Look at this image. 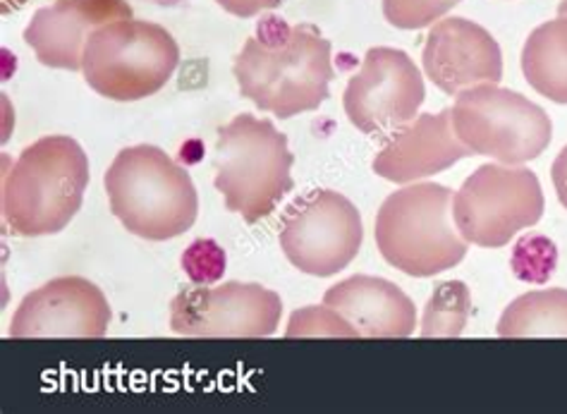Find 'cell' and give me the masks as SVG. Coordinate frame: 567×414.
<instances>
[{"label": "cell", "instance_id": "ffe728a7", "mask_svg": "<svg viewBox=\"0 0 567 414\" xmlns=\"http://www.w3.org/2000/svg\"><path fill=\"white\" fill-rule=\"evenodd\" d=\"M460 3L462 0H383V14L398 29H424Z\"/></svg>", "mask_w": 567, "mask_h": 414}, {"label": "cell", "instance_id": "8fae6325", "mask_svg": "<svg viewBox=\"0 0 567 414\" xmlns=\"http://www.w3.org/2000/svg\"><path fill=\"white\" fill-rule=\"evenodd\" d=\"M280 294L257 283L189 288L171 302V329L185 338H268L280 327Z\"/></svg>", "mask_w": 567, "mask_h": 414}, {"label": "cell", "instance_id": "cb8c5ba5", "mask_svg": "<svg viewBox=\"0 0 567 414\" xmlns=\"http://www.w3.org/2000/svg\"><path fill=\"white\" fill-rule=\"evenodd\" d=\"M216 3L235 14V18H257V14L266 12V10H276L282 6V0H216Z\"/></svg>", "mask_w": 567, "mask_h": 414}, {"label": "cell", "instance_id": "ac0fdd59", "mask_svg": "<svg viewBox=\"0 0 567 414\" xmlns=\"http://www.w3.org/2000/svg\"><path fill=\"white\" fill-rule=\"evenodd\" d=\"M501 338H567V290H534L505 309Z\"/></svg>", "mask_w": 567, "mask_h": 414}, {"label": "cell", "instance_id": "3957f363", "mask_svg": "<svg viewBox=\"0 0 567 414\" xmlns=\"http://www.w3.org/2000/svg\"><path fill=\"white\" fill-rule=\"evenodd\" d=\"M103 185L113 216L137 238L166 242L181 238L197 220V187L158 146H127L115 156Z\"/></svg>", "mask_w": 567, "mask_h": 414}, {"label": "cell", "instance_id": "7402d4cb", "mask_svg": "<svg viewBox=\"0 0 567 414\" xmlns=\"http://www.w3.org/2000/svg\"><path fill=\"white\" fill-rule=\"evenodd\" d=\"M183 269L194 286H212L226 273V251L216 240H194L183 255Z\"/></svg>", "mask_w": 567, "mask_h": 414}, {"label": "cell", "instance_id": "2e32d148", "mask_svg": "<svg viewBox=\"0 0 567 414\" xmlns=\"http://www.w3.org/2000/svg\"><path fill=\"white\" fill-rule=\"evenodd\" d=\"M323 304L346 319L357 338H410L416 327V309L391 280L352 276L328 288Z\"/></svg>", "mask_w": 567, "mask_h": 414}, {"label": "cell", "instance_id": "9a60e30c", "mask_svg": "<svg viewBox=\"0 0 567 414\" xmlns=\"http://www.w3.org/2000/svg\"><path fill=\"white\" fill-rule=\"evenodd\" d=\"M467 156L474 154L460 142L451 111L422 113L383 144L374 158V173L383 180L408 185L453 168Z\"/></svg>", "mask_w": 567, "mask_h": 414}, {"label": "cell", "instance_id": "5b68a950", "mask_svg": "<svg viewBox=\"0 0 567 414\" xmlns=\"http://www.w3.org/2000/svg\"><path fill=\"white\" fill-rule=\"evenodd\" d=\"M292 164L288 137L271 121L243 113L218 132L216 189L228 211L240 214L249 226L271 216L282 197L295 189Z\"/></svg>", "mask_w": 567, "mask_h": 414}, {"label": "cell", "instance_id": "e0dca14e", "mask_svg": "<svg viewBox=\"0 0 567 414\" xmlns=\"http://www.w3.org/2000/svg\"><path fill=\"white\" fill-rule=\"evenodd\" d=\"M522 72L534 92L567 103V14L536 27L522 49Z\"/></svg>", "mask_w": 567, "mask_h": 414}, {"label": "cell", "instance_id": "8992f818", "mask_svg": "<svg viewBox=\"0 0 567 414\" xmlns=\"http://www.w3.org/2000/svg\"><path fill=\"white\" fill-rule=\"evenodd\" d=\"M181 65V46L166 27L117 20L89 37L82 58L86 84L113 101H142L168 84Z\"/></svg>", "mask_w": 567, "mask_h": 414}, {"label": "cell", "instance_id": "603a6c76", "mask_svg": "<svg viewBox=\"0 0 567 414\" xmlns=\"http://www.w3.org/2000/svg\"><path fill=\"white\" fill-rule=\"evenodd\" d=\"M556 266V247L546 238H525L519 240L515 247L513 257V269L522 280H529V283H544L550 278Z\"/></svg>", "mask_w": 567, "mask_h": 414}, {"label": "cell", "instance_id": "4fadbf2b", "mask_svg": "<svg viewBox=\"0 0 567 414\" xmlns=\"http://www.w3.org/2000/svg\"><path fill=\"white\" fill-rule=\"evenodd\" d=\"M422 63L426 77L451 96L476 84H498L503 77L498 41L465 18L439 20L431 27Z\"/></svg>", "mask_w": 567, "mask_h": 414}, {"label": "cell", "instance_id": "52a82bcc", "mask_svg": "<svg viewBox=\"0 0 567 414\" xmlns=\"http://www.w3.org/2000/svg\"><path fill=\"white\" fill-rule=\"evenodd\" d=\"M453 127L476 156L519 166L539 158L554 137V125L542 106L498 84H476L457 94Z\"/></svg>", "mask_w": 567, "mask_h": 414}, {"label": "cell", "instance_id": "ba28073f", "mask_svg": "<svg viewBox=\"0 0 567 414\" xmlns=\"http://www.w3.org/2000/svg\"><path fill=\"white\" fill-rule=\"evenodd\" d=\"M453 216L467 242L505 247L515 232L536 226L544 216L539 177L529 168L486 164L455 192Z\"/></svg>", "mask_w": 567, "mask_h": 414}, {"label": "cell", "instance_id": "277c9868", "mask_svg": "<svg viewBox=\"0 0 567 414\" xmlns=\"http://www.w3.org/2000/svg\"><path fill=\"white\" fill-rule=\"evenodd\" d=\"M374 235L381 257L414 278L453 269L470 245L455 226L453 192L436 183L393 192L377 214Z\"/></svg>", "mask_w": 567, "mask_h": 414}, {"label": "cell", "instance_id": "9c48e42d", "mask_svg": "<svg viewBox=\"0 0 567 414\" xmlns=\"http://www.w3.org/2000/svg\"><path fill=\"white\" fill-rule=\"evenodd\" d=\"M364 240L357 206L333 189L295 199L280 226V247L302 273L328 278L348 269Z\"/></svg>", "mask_w": 567, "mask_h": 414}, {"label": "cell", "instance_id": "d4e9b609", "mask_svg": "<svg viewBox=\"0 0 567 414\" xmlns=\"http://www.w3.org/2000/svg\"><path fill=\"white\" fill-rule=\"evenodd\" d=\"M550 177H554V185L558 192L560 204L567 209V146L554 161V168H550Z\"/></svg>", "mask_w": 567, "mask_h": 414}, {"label": "cell", "instance_id": "6da1fadb", "mask_svg": "<svg viewBox=\"0 0 567 414\" xmlns=\"http://www.w3.org/2000/svg\"><path fill=\"white\" fill-rule=\"evenodd\" d=\"M233 75L245 99L282 121L317 111L336 77L331 41L315 24L268 18L235 58Z\"/></svg>", "mask_w": 567, "mask_h": 414}, {"label": "cell", "instance_id": "d6986e66", "mask_svg": "<svg viewBox=\"0 0 567 414\" xmlns=\"http://www.w3.org/2000/svg\"><path fill=\"white\" fill-rule=\"evenodd\" d=\"M472 314V298L465 283L447 280L441 283L426 304L422 338H457L465 331Z\"/></svg>", "mask_w": 567, "mask_h": 414}, {"label": "cell", "instance_id": "7a4b0ae2", "mask_svg": "<svg viewBox=\"0 0 567 414\" xmlns=\"http://www.w3.org/2000/svg\"><path fill=\"white\" fill-rule=\"evenodd\" d=\"M89 187V158L63 135L43 137L20 154L3 180V218L12 235H55L78 216Z\"/></svg>", "mask_w": 567, "mask_h": 414}, {"label": "cell", "instance_id": "484cf974", "mask_svg": "<svg viewBox=\"0 0 567 414\" xmlns=\"http://www.w3.org/2000/svg\"><path fill=\"white\" fill-rule=\"evenodd\" d=\"M558 14H567V0H560V6H558Z\"/></svg>", "mask_w": 567, "mask_h": 414}, {"label": "cell", "instance_id": "30bf717a", "mask_svg": "<svg viewBox=\"0 0 567 414\" xmlns=\"http://www.w3.org/2000/svg\"><path fill=\"white\" fill-rule=\"evenodd\" d=\"M426 99L424 77L400 49H369L360 72L350 80L342 106L364 135L388 137L410 125Z\"/></svg>", "mask_w": 567, "mask_h": 414}, {"label": "cell", "instance_id": "5bb4252c", "mask_svg": "<svg viewBox=\"0 0 567 414\" xmlns=\"http://www.w3.org/2000/svg\"><path fill=\"white\" fill-rule=\"evenodd\" d=\"M132 20L127 0H55L37 10L24 29V41L41 65L82 70L84 46L99 27Z\"/></svg>", "mask_w": 567, "mask_h": 414}, {"label": "cell", "instance_id": "7c38bea8", "mask_svg": "<svg viewBox=\"0 0 567 414\" xmlns=\"http://www.w3.org/2000/svg\"><path fill=\"white\" fill-rule=\"evenodd\" d=\"M111 327L106 294L80 276L53 278L29 292L10 321V338H103Z\"/></svg>", "mask_w": 567, "mask_h": 414}, {"label": "cell", "instance_id": "44dd1931", "mask_svg": "<svg viewBox=\"0 0 567 414\" xmlns=\"http://www.w3.org/2000/svg\"><path fill=\"white\" fill-rule=\"evenodd\" d=\"M286 335L288 338H357L350 323L328 304L307 307V309H300V312H295L290 317Z\"/></svg>", "mask_w": 567, "mask_h": 414}]
</instances>
